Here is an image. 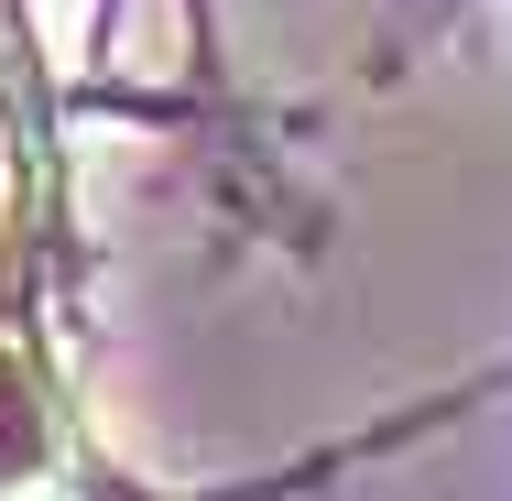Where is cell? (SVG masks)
<instances>
[{
    "label": "cell",
    "mask_w": 512,
    "mask_h": 501,
    "mask_svg": "<svg viewBox=\"0 0 512 501\" xmlns=\"http://www.w3.org/2000/svg\"><path fill=\"white\" fill-rule=\"evenodd\" d=\"M55 458H66L55 393H44V371L0 338V501H44L55 491Z\"/></svg>",
    "instance_id": "1"
}]
</instances>
